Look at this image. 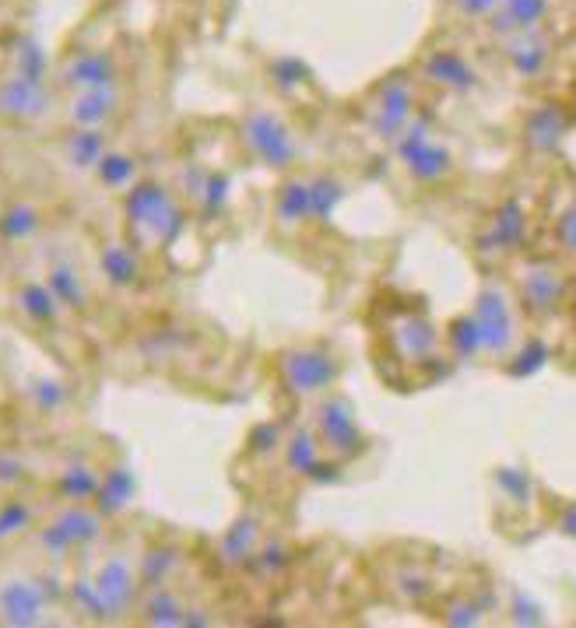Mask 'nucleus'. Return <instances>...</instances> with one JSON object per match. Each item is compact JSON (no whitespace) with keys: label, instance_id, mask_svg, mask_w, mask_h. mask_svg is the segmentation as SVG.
I'll return each instance as SVG.
<instances>
[{"label":"nucleus","instance_id":"27","mask_svg":"<svg viewBox=\"0 0 576 628\" xmlns=\"http://www.w3.org/2000/svg\"><path fill=\"white\" fill-rule=\"evenodd\" d=\"M569 120L563 113V106H538L531 116H527L524 137L535 151H552L559 148V140L566 137Z\"/></svg>","mask_w":576,"mask_h":628},{"label":"nucleus","instance_id":"21","mask_svg":"<svg viewBox=\"0 0 576 628\" xmlns=\"http://www.w3.org/2000/svg\"><path fill=\"white\" fill-rule=\"evenodd\" d=\"M503 60L510 64V71L531 82V77H541L549 71V60H552V42L544 39L541 28H531V33H517L503 39Z\"/></svg>","mask_w":576,"mask_h":628},{"label":"nucleus","instance_id":"16","mask_svg":"<svg viewBox=\"0 0 576 628\" xmlns=\"http://www.w3.org/2000/svg\"><path fill=\"white\" fill-rule=\"evenodd\" d=\"M14 309H19V317L36 327V331H53L64 320V303L57 298V292L46 285L42 278H25L14 285Z\"/></svg>","mask_w":576,"mask_h":628},{"label":"nucleus","instance_id":"33","mask_svg":"<svg viewBox=\"0 0 576 628\" xmlns=\"http://www.w3.org/2000/svg\"><path fill=\"white\" fill-rule=\"evenodd\" d=\"M257 541H260V530L254 520H243L232 527L225 538H222V558L229 565H243V562H250L257 558Z\"/></svg>","mask_w":576,"mask_h":628},{"label":"nucleus","instance_id":"3","mask_svg":"<svg viewBox=\"0 0 576 628\" xmlns=\"http://www.w3.org/2000/svg\"><path fill=\"white\" fill-rule=\"evenodd\" d=\"M57 587L46 569L36 565H8L0 569V625L8 628H39L57 615Z\"/></svg>","mask_w":576,"mask_h":628},{"label":"nucleus","instance_id":"30","mask_svg":"<svg viewBox=\"0 0 576 628\" xmlns=\"http://www.w3.org/2000/svg\"><path fill=\"white\" fill-rule=\"evenodd\" d=\"M306 218H314V204H309V180H289L274 200V222L282 229L303 225Z\"/></svg>","mask_w":576,"mask_h":628},{"label":"nucleus","instance_id":"35","mask_svg":"<svg viewBox=\"0 0 576 628\" xmlns=\"http://www.w3.org/2000/svg\"><path fill=\"white\" fill-rule=\"evenodd\" d=\"M33 524H36V509L28 506V502L11 498V502L0 506V541L19 538V533H25Z\"/></svg>","mask_w":576,"mask_h":628},{"label":"nucleus","instance_id":"5","mask_svg":"<svg viewBox=\"0 0 576 628\" xmlns=\"http://www.w3.org/2000/svg\"><path fill=\"white\" fill-rule=\"evenodd\" d=\"M240 140L264 169H278V172L292 169L303 155L299 137L289 127V120L264 106L246 109V116L240 120Z\"/></svg>","mask_w":576,"mask_h":628},{"label":"nucleus","instance_id":"23","mask_svg":"<svg viewBox=\"0 0 576 628\" xmlns=\"http://www.w3.org/2000/svg\"><path fill=\"white\" fill-rule=\"evenodd\" d=\"M549 0H503V8L486 22L489 33L495 39H510L517 33H531V28H541L544 19H549Z\"/></svg>","mask_w":576,"mask_h":628},{"label":"nucleus","instance_id":"31","mask_svg":"<svg viewBox=\"0 0 576 628\" xmlns=\"http://www.w3.org/2000/svg\"><path fill=\"white\" fill-rule=\"evenodd\" d=\"M131 495H134V475H131L127 464L102 470V484L96 492V506L102 516H117L120 509H127Z\"/></svg>","mask_w":576,"mask_h":628},{"label":"nucleus","instance_id":"34","mask_svg":"<svg viewBox=\"0 0 576 628\" xmlns=\"http://www.w3.org/2000/svg\"><path fill=\"white\" fill-rule=\"evenodd\" d=\"M446 344L454 348V355L461 362H468V358H478L481 355V334H478V323L471 312H461V317L446 327Z\"/></svg>","mask_w":576,"mask_h":628},{"label":"nucleus","instance_id":"6","mask_svg":"<svg viewBox=\"0 0 576 628\" xmlns=\"http://www.w3.org/2000/svg\"><path fill=\"white\" fill-rule=\"evenodd\" d=\"M394 155L401 159V165L408 169V176L422 186H436L443 183L450 172H454V151H450L440 137L432 134L429 120L418 116L404 127V134L394 140Z\"/></svg>","mask_w":576,"mask_h":628},{"label":"nucleus","instance_id":"18","mask_svg":"<svg viewBox=\"0 0 576 628\" xmlns=\"http://www.w3.org/2000/svg\"><path fill=\"white\" fill-rule=\"evenodd\" d=\"M422 77L429 85L454 91V96H468L481 85V77L475 71V64L457 50H432L422 57Z\"/></svg>","mask_w":576,"mask_h":628},{"label":"nucleus","instance_id":"37","mask_svg":"<svg viewBox=\"0 0 576 628\" xmlns=\"http://www.w3.org/2000/svg\"><path fill=\"white\" fill-rule=\"evenodd\" d=\"M450 8H454L464 22H489L492 14L503 8V0H450Z\"/></svg>","mask_w":576,"mask_h":628},{"label":"nucleus","instance_id":"24","mask_svg":"<svg viewBox=\"0 0 576 628\" xmlns=\"http://www.w3.org/2000/svg\"><path fill=\"white\" fill-rule=\"evenodd\" d=\"M91 176H96V183L102 186V190L123 197L127 190H134L137 183H142V162H137V155H131V151L109 148Z\"/></svg>","mask_w":576,"mask_h":628},{"label":"nucleus","instance_id":"36","mask_svg":"<svg viewBox=\"0 0 576 628\" xmlns=\"http://www.w3.org/2000/svg\"><path fill=\"white\" fill-rule=\"evenodd\" d=\"M345 197V186L331 176H317L309 180V204H314V218H331L334 204Z\"/></svg>","mask_w":576,"mask_h":628},{"label":"nucleus","instance_id":"40","mask_svg":"<svg viewBox=\"0 0 576 628\" xmlns=\"http://www.w3.org/2000/svg\"><path fill=\"white\" fill-rule=\"evenodd\" d=\"M559 527H563V533H569V538H576V502L573 506H566L563 520H559Z\"/></svg>","mask_w":576,"mask_h":628},{"label":"nucleus","instance_id":"20","mask_svg":"<svg viewBox=\"0 0 576 628\" xmlns=\"http://www.w3.org/2000/svg\"><path fill=\"white\" fill-rule=\"evenodd\" d=\"M109 148H113V145H109V131L71 127V134L60 137L57 155H60V165H64V169L77 172V176H91Z\"/></svg>","mask_w":576,"mask_h":628},{"label":"nucleus","instance_id":"22","mask_svg":"<svg viewBox=\"0 0 576 628\" xmlns=\"http://www.w3.org/2000/svg\"><path fill=\"white\" fill-rule=\"evenodd\" d=\"M137 615H142L145 625H186L191 618V601L173 587V583H159V587H145L142 601H137Z\"/></svg>","mask_w":576,"mask_h":628},{"label":"nucleus","instance_id":"7","mask_svg":"<svg viewBox=\"0 0 576 628\" xmlns=\"http://www.w3.org/2000/svg\"><path fill=\"white\" fill-rule=\"evenodd\" d=\"M366 127L369 134L383 140V145H394L404 134V127L415 120V88L404 74H391L372 88V96L366 99Z\"/></svg>","mask_w":576,"mask_h":628},{"label":"nucleus","instance_id":"17","mask_svg":"<svg viewBox=\"0 0 576 628\" xmlns=\"http://www.w3.org/2000/svg\"><path fill=\"white\" fill-rule=\"evenodd\" d=\"M387 334H391L394 352L404 362H429V358L440 352V331H436L422 312H401V317L387 327Z\"/></svg>","mask_w":576,"mask_h":628},{"label":"nucleus","instance_id":"10","mask_svg":"<svg viewBox=\"0 0 576 628\" xmlns=\"http://www.w3.org/2000/svg\"><path fill=\"white\" fill-rule=\"evenodd\" d=\"M42 281L57 292V298L71 312H85L91 306V295H96L85 267L77 263V257L68 246H60L53 239L42 246Z\"/></svg>","mask_w":576,"mask_h":628},{"label":"nucleus","instance_id":"19","mask_svg":"<svg viewBox=\"0 0 576 628\" xmlns=\"http://www.w3.org/2000/svg\"><path fill=\"white\" fill-rule=\"evenodd\" d=\"M50 520L64 530V538L71 541L77 555H85L88 547H96L106 533V516L99 513V506H88V502H64Z\"/></svg>","mask_w":576,"mask_h":628},{"label":"nucleus","instance_id":"8","mask_svg":"<svg viewBox=\"0 0 576 628\" xmlns=\"http://www.w3.org/2000/svg\"><path fill=\"white\" fill-rule=\"evenodd\" d=\"M278 372H282V383L289 386V394L309 401V397L331 394L341 366L320 344H299V348H289L278 358Z\"/></svg>","mask_w":576,"mask_h":628},{"label":"nucleus","instance_id":"11","mask_svg":"<svg viewBox=\"0 0 576 628\" xmlns=\"http://www.w3.org/2000/svg\"><path fill=\"white\" fill-rule=\"evenodd\" d=\"M566 271L552 260H527L517 271V303L531 317H549V312L566 298Z\"/></svg>","mask_w":576,"mask_h":628},{"label":"nucleus","instance_id":"15","mask_svg":"<svg viewBox=\"0 0 576 628\" xmlns=\"http://www.w3.org/2000/svg\"><path fill=\"white\" fill-rule=\"evenodd\" d=\"M64 116L71 127H91V131H109L123 116V91L120 85L77 91L64 102Z\"/></svg>","mask_w":576,"mask_h":628},{"label":"nucleus","instance_id":"12","mask_svg":"<svg viewBox=\"0 0 576 628\" xmlns=\"http://www.w3.org/2000/svg\"><path fill=\"white\" fill-rule=\"evenodd\" d=\"M57 106L53 88L42 82V77L28 74H11L0 82V116L14 123H36L42 116H50V109Z\"/></svg>","mask_w":576,"mask_h":628},{"label":"nucleus","instance_id":"32","mask_svg":"<svg viewBox=\"0 0 576 628\" xmlns=\"http://www.w3.org/2000/svg\"><path fill=\"white\" fill-rule=\"evenodd\" d=\"M323 457L327 453H323L320 435L309 432V429L292 432V439L285 443V467L292 470V475H314V470H320Z\"/></svg>","mask_w":576,"mask_h":628},{"label":"nucleus","instance_id":"26","mask_svg":"<svg viewBox=\"0 0 576 628\" xmlns=\"http://www.w3.org/2000/svg\"><path fill=\"white\" fill-rule=\"evenodd\" d=\"M527 232V214L520 204H503L500 211H495L492 225H489V235L481 239V249H495V254H513V249L520 246Z\"/></svg>","mask_w":576,"mask_h":628},{"label":"nucleus","instance_id":"39","mask_svg":"<svg viewBox=\"0 0 576 628\" xmlns=\"http://www.w3.org/2000/svg\"><path fill=\"white\" fill-rule=\"evenodd\" d=\"M478 615H481V611H478L475 604H464V601L446 607V621H450V625H478V621H481Z\"/></svg>","mask_w":576,"mask_h":628},{"label":"nucleus","instance_id":"25","mask_svg":"<svg viewBox=\"0 0 576 628\" xmlns=\"http://www.w3.org/2000/svg\"><path fill=\"white\" fill-rule=\"evenodd\" d=\"M102 484V470L85 457H68L57 470V489L68 502H96Z\"/></svg>","mask_w":576,"mask_h":628},{"label":"nucleus","instance_id":"28","mask_svg":"<svg viewBox=\"0 0 576 628\" xmlns=\"http://www.w3.org/2000/svg\"><path fill=\"white\" fill-rule=\"evenodd\" d=\"M0 235L11 243V246H28L33 239L42 235V214L36 204L28 200H11L4 214H0Z\"/></svg>","mask_w":576,"mask_h":628},{"label":"nucleus","instance_id":"4","mask_svg":"<svg viewBox=\"0 0 576 628\" xmlns=\"http://www.w3.org/2000/svg\"><path fill=\"white\" fill-rule=\"evenodd\" d=\"M520 303L510 295L500 281H486L481 292L475 295L471 317L481 334V355L489 358H506L520 344Z\"/></svg>","mask_w":576,"mask_h":628},{"label":"nucleus","instance_id":"14","mask_svg":"<svg viewBox=\"0 0 576 628\" xmlns=\"http://www.w3.org/2000/svg\"><path fill=\"white\" fill-rule=\"evenodd\" d=\"M145 249L131 243V239H106L96 254V267L102 285L117 288V292H134L145 285Z\"/></svg>","mask_w":576,"mask_h":628},{"label":"nucleus","instance_id":"38","mask_svg":"<svg viewBox=\"0 0 576 628\" xmlns=\"http://www.w3.org/2000/svg\"><path fill=\"white\" fill-rule=\"evenodd\" d=\"M559 246L576 257V204H569V211L559 218Z\"/></svg>","mask_w":576,"mask_h":628},{"label":"nucleus","instance_id":"29","mask_svg":"<svg viewBox=\"0 0 576 628\" xmlns=\"http://www.w3.org/2000/svg\"><path fill=\"white\" fill-rule=\"evenodd\" d=\"M186 555L176 544H155L142 552V587H159V583H176L183 572Z\"/></svg>","mask_w":576,"mask_h":628},{"label":"nucleus","instance_id":"1","mask_svg":"<svg viewBox=\"0 0 576 628\" xmlns=\"http://www.w3.org/2000/svg\"><path fill=\"white\" fill-rule=\"evenodd\" d=\"M142 590V555L127 547H106L96 569L74 579V615H88L91 621H120L137 611Z\"/></svg>","mask_w":576,"mask_h":628},{"label":"nucleus","instance_id":"2","mask_svg":"<svg viewBox=\"0 0 576 628\" xmlns=\"http://www.w3.org/2000/svg\"><path fill=\"white\" fill-rule=\"evenodd\" d=\"M123 222H127L131 243L142 246L145 254H159L183 235L186 211L176 190H169L166 183L142 180L134 190L123 194Z\"/></svg>","mask_w":576,"mask_h":628},{"label":"nucleus","instance_id":"13","mask_svg":"<svg viewBox=\"0 0 576 628\" xmlns=\"http://www.w3.org/2000/svg\"><path fill=\"white\" fill-rule=\"evenodd\" d=\"M106 85H120V67H117L113 53H106V50H77V53L60 60L57 88L68 91V96H77V91H91V88H106Z\"/></svg>","mask_w":576,"mask_h":628},{"label":"nucleus","instance_id":"9","mask_svg":"<svg viewBox=\"0 0 576 628\" xmlns=\"http://www.w3.org/2000/svg\"><path fill=\"white\" fill-rule=\"evenodd\" d=\"M317 435L323 443V453L331 460H352L355 453L363 450V429H359V418H355V407L348 397L341 394H323V401L317 404Z\"/></svg>","mask_w":576,"mask_h":628}]
</instances>
